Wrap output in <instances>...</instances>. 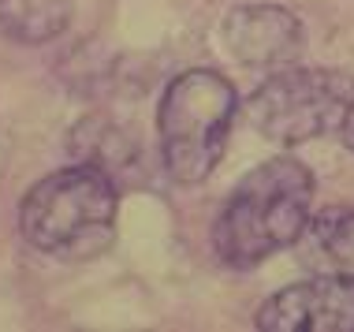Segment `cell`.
Wrapping results in <instances>:
<instances>
[{"label":"cell","instance_id":"6da1fadb","mask_svg":"<svg viewBox=\"0 0 354 332\" xmlns=\"http://www.w3.org/2000/svg\"><path fill=\"white\" fill-rule=\"evenodd\" d=\"M313 205V176L302 160L276 157L235 183L213 221V254L227 269H254L299 243Z\"/></svg>","mask_w":354,"mask_h":332},{"label":"cell","instance_id":"7a4b0ae2","mask_svg":"<svg viewBox=\"0 0 354 332\" xmlns=\"http://www.w3.org/2000/svg\"><path fill=\"white\" fill-rule=\"evenodd\" d=\"M120 183L93 165H71L37 179L19 205V232L56 261L101 258L116 239Z\"/></svg>","mask_w":354,"mask_h":332},{"label":"cell","instance_id":"3957f363","mask_svg":"<svg viewBox=\"0 0 354 332\" xmlns=\"http://www.w3.org/2000/svg\"><path fill=\"white\" fill-rule=\"evenodd\" d=\"M239 109L232 79L190 68L165 86L157 105L160 165L176 183H202L224 157L227 131Z\"/></svg>","mask_w":354,"mask_h":332},{"label":"cell","instance_id":"277c9868","mask_svg":"<svg viewBox=\"0 0 354 332\" xmlns=\"http://www.w3.org/2000/svg\"><path fill=\"white\" fill-rule=\"evenodd\" d=\"M354 112V75L336 68H280L246 98V123L280 146L343 131Z\"/></svg>","mask_w":354,"mask_h":332},{"label":"cell","instance_id":"5b68a950","mask_svg":"<svg viewBox=\"0 0 354 332\" xmlns=\"http://www.w3.org/2000/svg\"><path fill=\"white\" fill-rule=\"evenodd\" d=\"M261 332H354V277L287 284L254 314Z\"/></svg>","mask_w":354,"mask_h":332},{"label":"cell","instance_id":"8992f818","mask_svg":"<svg viewBox=\"0 0 354 332\" xmlns=\"http://www.w3.org/2000/svg\"><path fill=\"white\" fill-rule=\"evenodd\" d=\"M224 45L246 68H287L306 49L299 15L276 4H243L224 19Z\"/></svg>","mask_w":354,"mask_h":332},{"label":"cell","instance_id":"52a82bcc","mask_svg":"<svg viewBox=\"0 0 354 332\" xmlns=\"http://www.w3.org/2000/svg\"><path fill=\"white\" fill-rule=\"evenodd\" d=\"M295 246L299 261L317 277H354V205L313 213Z\"/></svg>","mask_w":354,"mask_h":332},{"label":"cell","instance_id":"ba28073f","mask_svg":"<svg viewBox=\"0 0 354 332\" xmlns=\"http://www.w3.org/2000/svg\"><path fill=\"white\" fill-rule=\"evenodd\" d=\"M71 0H0V30L19 42H49L68 26Z\"/></svg>","mask_w":354,"mask_h":332},{"label":"cell","instance_id":"9c48e42d","mask_svg":"<svg viewBox=\"0 0 354 332\" xmlns=\"http://www.w3.org/2000/svg\"><path fill=\"white\" fill-rule=\"evenodd\" d=\"M86 131H90L93 138H82V131H75V157L82 160V165H93L101 168V172H109L112 179H120L127 168H135V142L131 135H123L120 127H112L109 120H86L82 123Z\"/></svg>","mask_w":354,"mask_h":332},{"label":"cell","instance_id":"30bf717a","mask_svg":"<svg viewBox=\"0 0 354 332\" xmlns=\"http://www.w3.org/2000/svg\"><path fill=\"white\" fill-rule=\"evenodd\" d=\"M339 135H343V146H347L351 154H354V112H351V120L343 123V131H339Z\"/></svg>","mask_w":354,"mask_h":332}]
</instances>
